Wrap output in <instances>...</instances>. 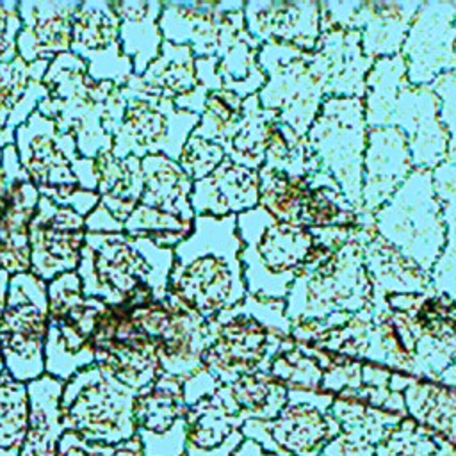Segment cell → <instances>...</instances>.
Masks as SVG:
<instances>
[{"label":"cell","instance_id":"14","mask_svg":"<svg viewBox=\"0 0 456 456\" xmlns=\"http://www.w3.org/2000/svg\"><path fill=\"white\" fill-rule=\"evenodd\" d=\"M46 330V281L30 271L11 274L0 321V349L4 367L14 379L28 383L45 374Z\"/></svg>","mask_w":456,"mask_h":456},{"label":"cell","instance_id":"2","mask_svg":"<svg viewBox=\"0 0 456 456\" xmlns=\"http://www.w3.org/2000/svg\"><path fill=\"white\" fill-rule=\"evenodd\" d=\"M239 251L235 216H196L192 233L173 249L167 292L203 319L237 306L248 296Z\"/></svg>","mask_w":456,"mask_h":456},{"label":"cell","instance_id":"7","mask_svg":"<svg viewBox=\"0 0 456 456\" xmlns=\"http://www.w3.org/2000/svg\"><path fill=\"white\" fill-rule=\"evenodd\" d=\"M248 296L285 301L314 244L306 226L281 223L260 205L235 216Z\"/></svg>","mask_w":456,"mask_h":456},{"label":"cell","instance_id":"29","mask_svg":"<svg viewBox=\"0 0 456 456\" xmlns=\"http://www.w3.org/2000/svg\"><path fill=\"white\" fill-rule=\"evenodd\" d=\"M242 9L244 2L240 0L223 2L216 73L223 89L248 98L265 86L267 77L256 61L260 43L248 32Z\"/></svg>","mask_w":456,"mask_h":456},{"label":"cell","instance_id":"17","mask_svg":"<svg viewBox=\"0 0 456 456\" xmlns=\"http://www.w3.org/2000/svg\"><path fill=\"white\" fill-rule=\"evenodd\" d=\"M125 112L118 134L112 139V153L119 159L134 155H166L178 160L183 144L196 128L200 116L175 107L173 102L146 96L121 87Z\"/></svg>","mask_w":456,"mask_h":456},{"label":"cell","instance_id":"40","mask_svg":"<svg viewBox=\"0 0 456 456\" xmlns=\"http://www.w3.org/2000/svg\"><path fill=\"white\" fill-rule=\"evenodd\" d=\"M142 194L139 203L166 214L194 219L191 207L192 180L178 160L166 155H146L141 159Z\"/></svg>","mask_w":456,"mask_h":456},{"label":"cell","instance_id":"4","mask_svg":"<svg viewBox=\"0 0 456 456\" xmlns=\"http://www.w3.org/2000/svg\"><path fill=\"white\" fill-rule=\"evenodd\" d=\"M43 86L46 96L36 110L69 134L82 157L96 159L112 150L126 105L119 86L91 78L86 62L71 52L48 64Z\"/></svg>","mask_w":456,"mask_h":456},{"label":"cell","instance_id":"52","mask_svg":"<svg viewBox=\"0 0 456 456\" xmlns=\"http://www.w3.org/2000/svg\"><path fill=\"white\" fill-rule=\"evenodd\" d=\"M224 159L226 153L221 144L191 134L182 148L178 164L192 182H198L208 176Z\"/></svg>","mask_w":456,"mask_h":456},{"label":"cell","instance_id":"60","mask_svg":"<svg viewBox=\"0 0 456 456\" xmlns=\"http://www.w3.org/2000/svg\"><path fill=\"white\" fill-rule=\"evenodd\" d=\"M2 150L0 148V214L5 207V201H7V173H5V167H4V162H2Z\"/></svg>","mask_w":456,"mask_h":456},{"label":"cell","instance_id":"41","mask_svg":"<svg viewBox=\"0 0 456 456\" xmlns=\"http://www.w3.org/2000/svg\"><path fill=\"white\" fill-rule=\"evenodd\" d=\"M214 394L242 422L273 420L289 399V388L269 372L244 374L232 383L219 385Z\"/></svg>","mask_w":456,"mask_h":456},{"label":"cell","instance_id":"35","mask_svg":"<svg viewBox=\"0 0 456 456\" xmlns=\"http://www.w3.org/2000/svg\"><path fill=\"white\" fill-rule=\"evenodd\" d=\"M171 322L157 344L162 374L187 379L200 372L201 354L208 346L207 319L167 292Z\"/></svg>","mask_w":456,"mask_h":456},{"label":"cell","instance_id":"16","mask_svg":"<svg viewBox=\"0 0 456 456\" xmlns=\"http://www.w3.org/2000/svg\"><path fill=\"white\" fill-rule=\"evenodd\" d=\"M330 415L338 426V435L322 456H374L378 444L408 413L403 392L390 387H360L335 394Z\"/></svg>","mask_w":456,"mask_h":456},{"label":"cell","instance_id":"58","mask_svg":"<svg viewBox=\"0 0 456 456\" xmlns=\"http://www.w3.org/2000/svg\"><path fill=\"white\" fill-rule=\"evenodd\" d=\"M233 456H274V454L264 451L258 444H255V442H251V440H244V442L237 447V451L233 452Z\"/></svg>","mask_w":456,"mask_h":456},{"label":"cell","instance_id":"43","mask_svg":"<svg viewBox=\"0 0 456 456\" xmlns=\"http://www.w3.org/2000/svg\"><path fill=\"white\" fill-rule=\"evenodd\" d=\"M406 413L456 447V387L415 378L403 388Z\"/></svg>","mask_w":456,"mask_h":456},{"label":"cell","instance_id":"19","mask_svg":"<svg viewBox=\"0 0 456 456\" xmlns=\"http://www.w3.org/2000/svg\"><path fill=\"white\" fill-rule=\"evenodd\" d=\"M454 18L456 2H420L401 48L411 86H431L456 69Z\"/></svg>","mask_w":456,"mask_h":456},{"label":"cell","instance_id":"33","mask_svg":"<svg viewBox=\"0 0 456 456\" xmlns=\"http://www.w3.org/2000/svg\"><path fill=\"white\" fill-rule=\"evenodd\" d=\"M360 242L363 265L372 285V301H383L388 294L433 290L431 276L376 232L369 212L362 214Z\"/></svg>","mask_w":456,"mask_h":456},{"label":"cell","instance_id":"11","mask_svg":"<svg viewBox=\"0 0 456 456\" xmlns=\"http://www.w3.org/2000/svg\"><path fill=\"white\" fill-rule=\"evenodd\" d=\"M306 142L319 171L328 173L349 203L362 210V166L367 123L362 98L326 96L306 132Z\"/></svg>","mask_w":456,"mask_h":456},{"label":"cell","instance_id":"30","mask_svg":"<svg viewBox=\"0 0 456 456\" xmlns=\"http://www.w3.org/2000/svg\"><path fill=\"white\" fill-rule=\"evenodd\" d=\"M411 171L408 141L397 126L367 128L362 166V210L374 214Z\"/></svg>","mask_w":456,"mask_h":456},{"label":"cell","instance_id":"6","mask_svg":"<svg viewBox=\"0 0 456 456\" xmlns=\"http://www.w3.org/2000/svg\"><path fill=\"white\" fill-rule=\"evenodd\" d=\"M14 146L39 196L84 217L93 212L100 200L94 159L82 157L69 134L36 110L14 130Z\"/></svg>","mask_w":456,"mask_h":456},{"label":"cell","instance_id":"55","mask_svg":"<svg viewBox=\"0 0 456 456\" xmlns=\"http://www.w3.org/2000/svg\"><path fill=\"white\" fill-rule=\"evenodd\" d=\"M21 28L18 0H0V64L18 57L16 39Z\"/></svg>","mask_w":456,"mask_h":456},{"label":"cell","instance_id":"51","mask_svg":"<svg viewBox=\"0 0 456 456\" xmlns=\"http://www.w3.org/2000/svg\"><path fill=\"white\" fill-rule=\"evenodd\" d=\"M269 374L289 390L321 392L322 369L303 344L294 342L290 347L280 351L271 362Z\"/></svg>","mask_w":456,"mask_h":456},{"label":"cell","instance_id":"47","mask_svg":"<svg viewBox=\"0 0 456 456\" xmlns=\"http://www.w3.org/2000/svg\"><path fill=\"white\" fill-rule=\"evenodd\" d=\"M27 383L7 370L0 374V456H20L28 429Z\"/></svg>","mask_w":456,"mask_h":456},{"label":"cell","instance_id":"9","mask_svg":"<svg viewBox=\"0 0 456 456\" xmlns=\"http://www.w3.org/2000/svg\"><path fill=\"white\" fill-rule=\"evenodd\" d=\"M385 312L408 356L411 376L438 379L456 360V303L435 290L388 294Z\"/></svg>","mask_w":456,"mask_h":456},{"label":"cell","instance_id":"5","mask_svg":"<svg viewBox=\"0 0 456 456\" xmlns=\"http://www.w3.org/2000/svg\"><path fill=\"white\" fill-rule=\"evenodd\" d=\"M207 328L201 367L219 385L244 374L269 372L273 358L294 344L285 301L246 296L237 306L207 319Z\"/></svg>","mask_w":456,"mask_h":456},{"label":"cell","instance_id":"61","mask_svg":"<svg viewBox=\"0 0 456 456\" xmlns=\"http://www.w3.org/2000/svg\"><path fill=\"white\" fill-rule=\"evenodd\" d=\"M444 385H451V387H456V360L440 374V378L436 379Z\"/></svg>","mask_w":456,"mask_h":456},{"label":"cell","instance_id":"31","mask_svg":"<svg viewBox=\"0 0 456 456\" xmlns=\"http://www.w3.org/2000/svg\"><path fill=\"white\" fill-rule=\"evenodd\" d=\"M78 5L80 0H18L21 18L18 55L25 62H52L68 53Z\"/></svg>","mask_w":456,"mask_h":456},{"label":"cell","instance_id":"25","mask_svg":"<svg viewBox=\"0 0 456 456\" xmlns=\"http://www.w3.org/2000/svg\"><path fill=\"white\" fill-rule=\"evenodd\" d=\"M7 173V201L0 214V269L9 274L30 271L28 226L36 214L39 192L23 171L14 144L2 150Z\"/></svg>","mask_w":456,"mask_h":456},{"label":"cell","instance_id":"28","mask_svg":"<svg viewBox=\"0 0 456 456\" xmlns=\"http://www.w3.org/2000/svg\"><path fill=\"white\" fill-rule=\"evenodd\" d=\"M248 32L262 43L290 45L314 52L321 36V2L315 0H249L244 2Z\"/></svg>","mask_w":456,"mask_h":456},{"label":"cell","instance_id":"56","mask_svg":"<svg viewBox=\"0 0 456 456\" xmlns=\"http://www.w3.org/2000/svg\"><path fill=\"white\" fill-rule=\"evenodd\" d=\"M217 387H219V383L205 369H201L194 376L187 378L183 381V397H185L187 406L194 404L196 401H200L205 395H210Z\"/></svg>","mask_w":456,"mask_h":456},{"label":"cell","instance_id":"59","mask_svg":"<svg viewBox=\"0 0 456 456\" xmlns=\"http://www.w3.org/2000/svg\"><path fill=\"white\" fill-rule=\"evenodd\" d=\"M9 273H5L4 269H0V321H2V314H4V306H5V296H7V285H9ZM5 370L4 367V358H2V349H0V374Z\"/></svg>","mask_w":456,"mask_h":456},{"label":"cell","instance_id":"39","mask_svg":"<svg viewBox=\"0 0 456 456\" xmlns=\"http://www.w3.org/2000/svg\"><path fill=\"white\" fill-rule=\"evenodd\" d=\"M64 381L50 374L27 383L28 429L20 456H57L59 440L64 433L61 395Z\"/></svg>","mask_w":456,"mask_h":456},{"label":"cell","instance_id":"12","mask_svg":"<svg viewBox=\"0 0 456 456\" xmlns=\"http://www.w3.org/2000/svg\"><path fill=\"white\" fill-rule=\"evenodd\" d=\"M48 330L45 340V374L69 379L94 363L93 333L103 301L86 297L77 271L64 273L46 283Z\"/></svg>","mask_w":456,"mask_h":456},{"label":"cell","instance_id":"20","mask_svg":"<svg viewBox=\"0 0 456 456\" xmlns=\"http://www.w3.org/2000/svg\"><path fill=\"white\" fill-rule=\"evenodd\" d=\"M419 5L420 2H321V27L358 30L363 53L376 61L401 53Z\"/></svg>","mask_w":456,"mask_h":456},{"label":"cell","instance_id":"24","mask_svg":"<svg viewBox=\"0 0 456 456\" xmlns=\"http://www.w3.org/2000/svg\"><path fill=\"white\" fill-rule=\"evenodd\" d=\"M440 100L431 86L404 82L392 105L388 126H397L411 155L413 169L433 171L447 160L449 137L438 116Z\"/></svg>","mask_w":456,"mask_h":456},{"label":"cell","instance_id":"3","mask_svg":"<svg viewBox=\"0 0 456 456\" xmlns=\"http://www.w3.org/2000/svg\"><path fill=\"white\" fill-rule=\"evenodd\" d=\"M173 249L148 239L87 232L77 274L82 294L107 306H135L167 296Z\"/></svg>","mask_w":456,"mask_h":456},{"label":"cell","instance_id":"50","mask_svg":"<svg viewBox=\"0 0 456 456\" xmlns=\"http://www.w3.org/2000/svg\"><path fill=\"white\" fill-rule=\"evenodd\" d=\"M242 100L228 89L210 91L192 135L217 142L223 148L235 135L242 118Z\"/></svg>","mask_w":456,"mask_h":456},{"label":"cell","instance_id":"46","mask_svg":"<svg viewBox=\"0 0 456 456\" xmlns=\"http://www.w3.org/2000/svg\"><path fill=\"white\" fill-rule=\"evenodd\" d=\"M260 200L258 205L265 208L274 219L301 226V210L306 201L310 183L305 176H294L281 171L258 169Z\"/></svg>","mask_w":456,"mask_h":456},{"label":"cell","instance_id":"54","mask_svg":"<svg viewBox=\"0 0 456 456\" xmlns=\"http://www.w3.org/2000/svg\"><path fill=\"white\" fill-rule=\"evenodd\" d=\"M431 87L440 100L438 116L449 137L447 159L456 160V69L438 77Z\"/></svg>","mask_w":456,"mask_h":456},{"label":"cell","instance_id":"26","mask_svg":"<svg viewBox=\"0 0 456 456\" xmlns=\"http://www.w3.org/2000/svg\"><path fill=\"white\" fill-rule=\"evenodd\" d=\"M130 91L164 98L175 103L176 109L201 114L208 89L200 84L196 73V57L185 45L164 41L159 57L141 75H130L125 86Z\"/></svg>","mask_w":456,"mask_h":456},{"label":"cell","instance_id":"13","mask_svg":"<svg viewBox=\"0 0 456 456\" xmlns=\"http://www.w3.org/2000/svg\"><path fill=\"white\" fill-rule=\"evenodd\" d=\"M256 61L267 77L265 86L256 93L260 107L273 110L280 123L305 137L324 100L322 78L312 52L262 43Z\"/></svg>","mask_w":456,"mask_h":456},{"label":"cell","instance_id":"21","mask_svg":"<svg viewBox=\"0 0 456 456\" xmlns=\"http://www.w3.org/2000/svg\"><path fill=\"white\" fill-rule=\"evenodd\" d=\"M187 403L183 379L160 374L134 399L135 436L142 456H185Z\"/></svg>","mask_w":456,"mask_h":456},{"label":"cell","instance_id":"57","mask_svg":"<svg viewBox=\"0 0 456 456\" xmlns=\"http://www.w3.org/2000/svg\"><path fill=\"white\" fill-rule=\"evenodd\" d=\"M11 118H12V110L0 94V148L7 144H14V128H12Z\"/></svg>","mask_w":456,"mask_h":456},{"label":"cell","instance_id":"48","mask_svg":"<svg viewBox=\"0 0 456 456\" xmlns=\"http://www.w3.org/2000/svg\"><path fill=\"white\" fill-rule=\"evenodd\" d=\"M374 456H456V447L406 415L378 444Z\"/></svg>","mask_w":456,"mask_h":456},{"label":"cell","instance_id":"62","mask_svg":"<svg viewBox=\"0 0 456 456\" xmlns=\"http://www.w3.org/2000/svg\"><path fill=\"white\" fill-rule=\"evenodd\" d=\"M454 27H456V18H454Z\"/></svg>","mask_w":456,"mask_h":456},{"label":"cell","instance_id":"42","mask_svg":"<svg viewBox=\"0 0 456 456\" xmlns=\"http://www.w3.org/2000/svg\"><path fill=\"white\" fill-rule=\"evenodd\" d=\"M431 176L445 224V246L429 276L433 290L456 303V160H444Z\"/></svg>","mask_w":456,"mask_h":456},{"label":"cell","instance_id":"1","mask_svg":"<svg viewBox=\"0 0 456 456\" xmlns=\"http://www.w3.org/2000/svg\"><path fill=\"white\" fill-rule=\"evenodd\" d=\"M363 214V212H362ZM314 244L285 297L290 324L356 314L372 303L358 226L310 228Z\"/></svg>","mask_w":456,"mask_h":456},{"label":"cell","instance_id":"38","mask_svg":"<svg viewBox=\"0 0 456 456\" xmlns=\"http://www.w3.org/2000/svg\"><path fill=\"white\" fill-rule=\"evenodd\" d=\"M110 2L119 21L121 52L132 62L134 75H141L159 57L164 43L159 28L162 0Z\"/></svg>","mask_w":456,"mask_h":456},{"label":"cell","instance_id":"23","mask_svg":"<svg viewBox=\"0 0 456 456\" xmlns=\"http://www.w3.org/2000/svg\"><path fill=\"white\" fill-rule=\"evenodd\" d=\"M69 52L86 62L98 82L125 86L134 75L119 45V21L110 0H80L73 18Z\"/></svg>","mask_w":456,"mask_h":456},{"label":"cell","instance_id":"34","mask_svg":"<svg viewBox=\"0 0 456 456\" xmlns=\"http://www.w3.org/2000/svg\"><path fill=\"white\" fill-rule=\"evenodd\" d=\"M258 171L232 162L228 157L205 178L192 182L194 216L226 217L258 207Z\"/></svg>","mask_w":456,"mask_h":456},{"label":"cell","instance_id":"22","mask_svg":"<svg viewBox=\"0 0 456 456\" xmlns=\"http://www.w3.org/2000/svg\"><path fill=\"white\" fill-rule=\"evenodd\" d=\"M86 217L39 196L28 226L30 273L43 281L77 271L86 242Z\"/></svg>","mask_w":456,"mask_h":456},{"label":"cell","instance_id":"45","mask_svg":"<svg viewBox=\"0 0 456 456\" xmlns=\"http://www.w3.org/2000/svg\"><path fill=\"white\" fill-rule=\"evenodd\" d=\"M404 82H408V78L401 53L374 61L365 77V93L362 98L367 128L388 126L392 105Z\"/></svg>","mask_w":456,"mask_h":456},{"label":"cell","instance_id":"32","mask_svg":"<svg viewBox=\"0 0 456 456\" xmlns=\"http://www.w3.org/2000/svg\"><path fill=\"white\" fill-rule=\"evenodd\" d=\"M312 59L322 78L324 98H363L365 77L374 61L363 53L358 30L321 27Z\"/></svg>","mask_w":456,"mask_h":456},{"label":"cell","instance_id":"53","mask_svg":"<svg viewBox=\"0 0 456 456\" xmlns=\"http://www.w3.org/2000/svg\"><path fill=\"white\" fill-rule=\"evenodd\" d=\"M57 456H142L141 442L137 436L116 445L86 442L71 431H64L59 440Z\"/></svg>","mask_w":456,"mask_h":456},{"label":"cell","instance_id":"18","mask_svg":"<svg viewBox=\"0 0 456 456\" xmlns=\"http://www.w3.org/2000/svg\"><path fill=\"white\" fill-rule=\"evenodd\" d=\"M94 363L139 392L160 374L157 346L132 322L126 306H105L93 333Z\"/></svg>","mask_w":456,"mask_h":456},{"label":"cell","instance_id":"37","mask_svg":"<svg viewBox=\"0 0 456 456\" xmlns=\"http://www.w3.org/2000/svg\"><path fill=\"white\" fill-rule=\"evenodd\" d=\"M185 456H233L244 442L242 420L212 392L187 408Z\"/></svg>","mask_w":456,"mask_h":456},{"label":"cell","instance_id":"8","mask_svg":"<svg viewBox=\"0 0 456 456\" xmlns=\"http://www.w3.org/2000/svg\"><path fill=\"white\" fill-rule=\"evenodd\" d=\"M135 394L98 363L80 369L62 387L64 431L93 444L116 445L130 440L135 436Z\"/></svg>","mask_w":456,"mask_h":456},{"label":"cell","instance_id":"15","mask_svg":"<svg viewBox=\"0 0 456 456\" xmlns=\"http://www.w3.org/2000/svg\"><path fill=\"white\" fill-rule=\"evenodd\" d=\"M331 401V394L289 390L287 404L273 420H246L240 433L274 456H322L338 435Z\"/></svg>","mask_w":456,"mask_h":456},{"label":"cell","instance_id":"44","mask_svg":"<svg viewBox=\"0 0 456 456\" xmlns=\"http://www.w3.org/2000/svg\"><path fill=\"white\" fill-rule=\"evenodd\" d=\"M276 121L278 118L273 110L260 107L256 94L244 98L239 128L224 146L226 157L235 164L258 171L264 164L269 134Z\"/></svg>","mask_w":456,"mask_h":456},{"label":"cell","instance_id":"27","mask_svg":"<svg viewBox=\"0 0 456 456\" xmlns=\"http://www.w3.org/2000/svg\"><path fill=\"white\" fill-rule=\"evenodd\" d=\"M94 175L100 200L86 216V228L96 233H119L142 194L141 159L134 155L119 159L105 151L94 159Z\"/></svg>","mask_w":456,"mask_h":456},{"label":"cell","instance_id":"49","mask_svg":"<svg viewBox=\"0 0 456 456\" xmlns=\"http://www.w3.org/2000/svg\"><path fill=\"white\" fill-rule=\"evenodd\" d=\"M194 219L166 214L139 203L123 223V233L130 237L148 239L160 248L175 249L192 233Z\"/></svg>","mask_w":456,"mask_h":456},{"label":"cell","instance_id":"36","mask_svg":"<svg viewBox=\"0 0 456 456\" xmlns=\"http://www.w3.org/2000/svg\"><path fill=\"white\" fill-rule=\"evenodd\" d=\"M221 14L223 0H166L162 2L159 28L164 41L189 46L194 57H216Z\"/></svg>","mask_w":456,"mask_h":456},{"label":"cell","instance_id":"10","mask_svg":"<svg viewBox=\"0 0 456 456\" xmlns=\"http://www.w3.org/2000/svg\"><path fill=\"white\" fill-rule=\"evenodd\" d=\"M372 219L387 242L431 274L445 246V224L431 171L413 169Z\"/></svg>","mask_w":456,"mask_h":456}]
</instances>
